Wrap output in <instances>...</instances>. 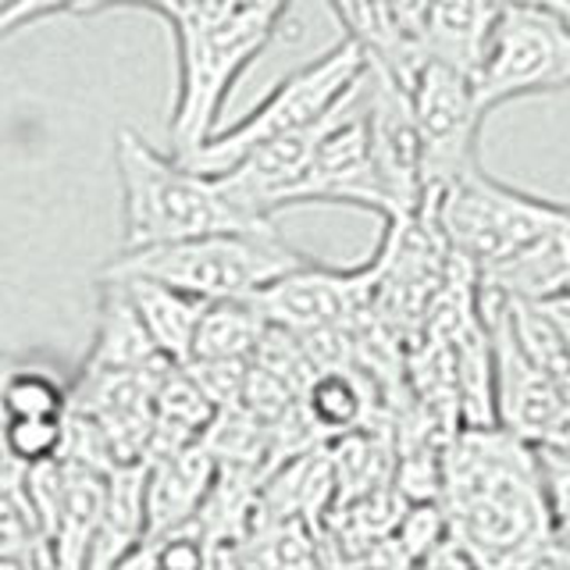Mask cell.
I'll return each mask as SVG.
<instances>
[{"mask_svg":"<svg viewBox=\"0 0 570 570\" xmlns=\"http://www.w3.org/2000/svg\"><path fill=\"white\" fill-rule=\"evenodd\" d=\"M439 503L474 567H570V549L552 531L534 445L503 424H463L450 439Z\"/></svg>","mask_w":570,"mask_h":570,"instance_id":"obj_1","label":"cell"},{"mask_svg":"<svg viewBox=\"0 0 570 570\" xmlns=\"http://www.w3.org/2000/svg\"><path fill=\"white\" fill-rule=\"evenodd\" d=\"M115 168L121 178V249L178 243L228 228H264L228 200L218 175L189 168L183 157L160 154L132 129L115 136Z\"/></svg>","mask_w":570,"mask_h":570,"instance_id":"obj_2","label":"cell"},{"mask_svg":"<svg viewBox=\"0 0 570 570\" xmlns=\"http://www.w3.org/2000/svg\"><path fill=\"white\" fill-rule=\"evenodd\" d=\"M285 14L264 0H236L218 22H175L178 86L171 104V154L196 150L218 132L232 86L275 40Z\"/></svg>","mask_w":570,"mask_h":570,"instance_id":"obj_3","label":"cell"},{"mask_svg":"<svg viewBox=\"0 0 570 570\" xmlns=\"http://www.w3.org/2000/svg\"><path fill=\"white\" fill-rule=\"evenodd\" d=\"M311 257L296 249L275 225L228 228L178 243L121 249L104 267L107 275H150L200 299H249L267 282L282 278Z\"/></svg>","mask_w":570,"mask_h":570,"instance_id":"obj_4","label":"cell"},{"mask_svg":"<svg viewBox=\"0 0 570 570\" xmlns=\"http://www.w3.org/2000/svg\"><path fill=\"white\" fill-rule=\"evenodd\" d=\"M421 210L439 225L453 254L468 257L474 267L510 257L513 249L570 218V204L499 183L481 165L453 183L428 189Z\"/></svg>","mask_w":570,"mask_h":570,"instance_id":"obj_5","label":"cell"},{"mask_svg":"<svg viewBox=\"0 0 570 570\" xmlns=\"http://www.w3.org/2000/svg\"><path fill=\"white\" fill-rule=\"evenodd\" d=\"M367 65H371V50L356 40V36L346 32L343 40L332 43L321 58L289 71L243 121L207 136L196 150L175 154V157H183L196 171L218 175L236 165L243 154L261 147V142L325 118L332 107L346 97V89L364 76Z\"/></svg>","mask_w":570,"mask_h":570,"instance_id":"obj_6","label":"cell"},{"mask_svg":"<svg viewBox=\"0 0 570 570\" xmlns=\"http://www.w3.org/2000/svg\"><path fill=\"white\" fill-rule=\"evenodd\" d=\"M481 107L531 100L570 89V22L542 11H503L474 71Z\"/></svg>","mask_w":570,"mask_h":570,"instance_id":"obj_7","label":"cell"},{"mask_svg":"<svg viewBox=\"0 0 570 570\" xmlns=\"http://www.w3.org/2000/svg\"><path fill=\"white\" fill-rule=\"evenodd\" d=\"M414 100L417 129L424 142V178L428 189L445 186L463 171L478 168V139L485 107L478 100L474 79L468 71L445 65L439 58H421L414 76L406 79Z\"/></svg>","mask_w":570,"mask_h":570,"instance_id":"obj_8","label":"cell"},{"mask_svg":"<svg viewBox=\"0 0 570 570\" xmlns=\"http://www.w3.org/2000/svg\"><path fill=\"white\" fill-rule=\"evenodd\" d=\"M371 68V65H367ZM356 207L389 218V204L374 171L371 136H367V71L356 79L346 97L335 104V111L325 125V136L317 142L311 171L296 193V207Z\"/></svg>","mask_w":570,"mask_h":570,"instance_id":"obj_9","label":"cell"},{"mask_svg":"<svg viewBox=\"0 0 570 570\" xmlns=\"http://www.w3.org/2000/svg\"><path fill=\"white\" fill-rule=\"evenodd\" d=\"M367 136L374 171L389 204V218H414L424 207V142L417 129L410 86L371 58L367 68Z\"/></svg>","mask_w":570,"mask_h":570,"instance_id":"obj_10","label":"cell"},{"mask_svg":"<svg viewBox=\"0 0 570 570\" xmlns=\"http://www.w3.org/2000/svg\"><path fill=\"white\" fill-rule=\"evenodd\" d=\"M374 285H379V254H371L361 267H325L311 257L267 282L249 299L272 325L303 335L332 325H356L374 311Z\"/></svg>","mask_w":570,"mask_h":570,"instance_id":"obj_11","label":"cell"},{"mask_svg":"<svg viewBox=\"0 0 570 570\" xmlns=\"http://www.w3.org/2000/svg\"><path fill=\"white\" fill-rule=\"evenodd\" d=\"M214 478H218V460L204 442L147 460V539L142 542L193 524Z\"/></svg>","mask_w":570,"mask_h":570,"instance_id":"obj_12","label":"cell"},{"mask_svg":"<svg viewBox=\"0 0 570 570\" xmlns=\"http://www.w3.org/2000/svg\"><path fill=\"white\" fill-rule=\"evenodd\" d=\"M478 282L507 299H552L570 293V218L546 236L513 249L510 257L478 267Z\"/></svg>","mask_w":570,"mask_h":570,"instance_id":"obj_13","label":"cell"},{"mask_svg":"<svg viewBox=\"0 0 570 570\" xmlns=\"http://www.w3.org/2000/svg\"><path fill=\"white\" fill-rule=\"evenodd\" d=\"M303 406H307V414L325 442L389 417L382 382L361 364L317 371L307 392H303Z\"/></svg>","mask_w":570,"mask_h":570,"instance_id":"obj_14","label":"cell"},{"mask_svg":"<svg viewBox=\"0 0 570 570\" xmlns=\"http://www.w3.org/2000/svg\"><path fill=\"white\" fill-rule=\"evenodd\" d=\"M499 14H503V8L495 0H428L421 50L428 58H439L474 79Z\"/></svg>","mask_w":570,"mask_h":570,"instance_id":"obj_15","label":"cell"},{"mask_svg":"<svg viewBox=\"0 0 570 570\" xmlns=\"http://www.w3.org/2000/svg\"><path fill=\"white\" fill-rule=\"evenodd\" d=\"M97 335L89 346L82 367H111V371H136L154 367L168 356H160L147 325L136 311V303L115 275H100V303H97Z\"/></svg>","mask_w":570,"mask_h":570,"instance_id":"obj_16","label":"cell"},{"mask_svg":"<svg viewBox=\"0 0 570 570\" xmlns=\"http://www.w3.org/2000/svg\"><path fill=\"white\" fill-rule=\"evenodd\" d=\"M147 539V460L118 463L107 474L104 517L86 567H125Z\"/></svg>","mask_w":570,"mask_h":570,"instance_id":"obj_17","label":"cell"},{"mask_svg":"<svg viewBox=\"0 0 570 570\" xmlns=\"http://www.w3.org/2000/svg\"><path fill=\"white\" fill-rule=\"evenodd\" d=\"M107 474L86 468V463L65 460V485H61V503L58 517H53L50 531V563L53 567H86L89 549H94L100 517H104V499H107Z\"/></svg>","mask_w":570,"mask_h":570,"instance_id":"obj_18","label":"cell"},{"mask_svg":"<svg viewBox=\"0 0 570 570\" xmlns=\"http://www.w3.org/2000/svg\"><path fill=\"white\" fill-rule=\"evenodd\" d=\"M115 278L125 282V289H129L160 356H168L171 364H186L193 356V335H196V325H200L207 299L189 296L150 275H115Z\"/></svg>","mask_w":570,"mask_h":570,"instance_id":"obj_19","label":"cell"},{"mask_svg":"<svg viewBox=\"0 0 570 570\" xmlns=\"http://www.w3.org/2000/svg\"><path fill=\"white\" fill-rule=\"evenodd\" d=\"M267 317L254 299H210L193 335L189 361H254Z\"/></svg>","mask_w":570,"mask_h":570,"instance_id":"obj_20","label":"cell"},{"mask_svg":"<svg viewBox=\"0 0 570 570\" xmlns=\"http://www.w3.org/2000/svg\"><path fill=\"white\" fill-rule=\"evenodd\" d=\"M328 8L338 14L343 29L356 36V40L371 50V58L385 65L392 76H400L403 82L414 76V68L421 65L424 53H414L400 43L396 29L389 22L385 0H328Z\"/></svg>","mask_w":570,"mask_h":570,"instance_id":"obj_21","label":"cell"},{"mask_svg":"<svg viewBox=\"0 0 570 570\" xmlns=\"http://www.w3.org/2000/svg\"><path fill=\"white\" fill-rule=\"evenodd\" d=\"M50 563L43 528L26 499V485H0V567H32Z\"/></svg>","mask_w":570,"mask_h":570,"instance_id":"obj_22","label":"cell"},{"mask_svg":"<svg viewBox=\"0 0 570 570\" xmlns=\"http://www.w3.org/2000/svg\"><path fill=\"white\" fill-rule=\"evenodd\" d=\"M71 379L58 374L53 364H36L26 356L22 367L11 374L4 392L8 417H65L68 414Z\"/></svg>","mask_w":570,"mask_h":570,"instance_id":"obj_23","label":"cell"},{"mask_svg":"<svg viewBox=\"0 0 570 570\" xmlns=\"http://www.w3.org/2000/svg\"><path fill=\"white\" fill-rule=\"evenodd\" d=\"M4 442L22 463L53 460L65 445V417H8Z\"/></svg>","mask_w":570,"mask_h":570,"instance_id":"obj_24","label":"cell"},{"mask_svg":"<svg viewBox=\"0 0 570 570\" xmlns=\"http://www.w3.org/2000/svg\"><path fill=\"white\" fill-rule=\"evenodd\" d=\"M534 463H539V481L552 517V531L563 534L570 531V450L539 442L534 445Z\"/></svg>","mask_w":570,"mask_h":570,"instance_id":"obj_25","label":"cell"},{"mask_svg":"<svg viewBox=\"0 0 570 570\" xmlns=\"http://www.w3.org/2000/svg\"><path fill=\"white\" fill-rule=\"evenodd\" d=\"M186 371L196 379L214 406H236L243 400L249 361H186Z\"/></svg>","mask_w":570,"mask_h":570,"instance_id":"obj_26","label":"cell"},{"mask_svg":"<svg viewBox=\"0 0 570 570\" xmlns=\"http://www.w3.org/2000/svg\"><path fill=\"white\" fill-rule=\"evenodd\" d=\"M111 8H142V11H154L168 22L175 14L178 0H86L79 8V14H100V11H111Z\"/></svg>","mask_w":570,"mask_h":570,"instance_id":"obj_27","label":"cell"},{"mask_svg":"<svg viewBox=\"0 0 570 570\" xmlns=\"http://www.w3.org/2000/svg\"><path fill=\"white\" fill-rule=\"evenodd\" d=\"M542 307L546 314L552 317V325H557L560 338H563V346L570 353V293H560V296H552V299H542Z\"/></svg>","mask_w":570,"mask_h":570,"instance_id":"obj_28","label":"cell"},{"mask_svg":"<svg viewBox=\"0 0 570 570\" xmlns=\"http://www.w3.org/2000/svg\"><path fill=\"white\" fill-rule=\"evenodd\" d=\"M22 361L26 356H11V353H4L0 350V424L8 421V410H4V392H8V382H11V374L22 367Z\"/></svg>","mask_w":570,"mask_h":570,"instance_id":"obj_29","label":"cell"},{"mask_svg":"<svg viewBox=\"0 0 570 570\" xmlns=\"http://www.w3.org/2000/svg\"><path fill=\"white\" fill-rule=\"evenodd\" d=\"M557 539H560V542H563V546L570 549V531H563V534H557Z\"/></svg>","mask_w":570,"mask_h":570,"instance_id":"obj_30","label":"cell"}]
</instances>
